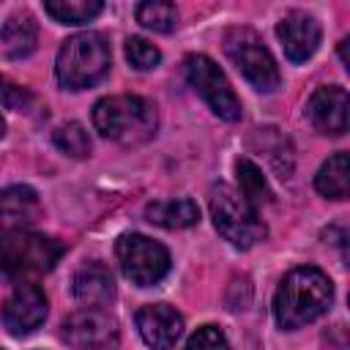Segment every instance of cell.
Segmentation results:
<instances>
[{
  "label": "cell",
  "mask_w": 350,
  "mask_h": 350,
  "mask_svg": "<svg viewBox=\"0 0 350 350\" xmlns=\"http://www.w3.org/2000/svg\"><path fill=\"white\" fill-rule=\"evenodd\" d=\"M145 219L156 227L164 230H186L200 221V208L189 197H175V200H156L145 208Z\"/></svg>",
  "instance_id": "e0dca14e"
},
{
  "label": "cell",
  "mask_w": 350,
  "mask_h": 350,
  "mask_svg": "<svg viewBox=\"0 0 350 350\" xmlns=\"http://www.w3.org/2000/svg\"><path fill=\"white\" fill-rule=\"evenodd\" d=\"M44 11L63 25H85L104 11V3H98V0H46Z\"/></svg>",
  "instance_id": "ffe728a7"
},
{
  "label": "cell",
  "mask_w": 350,
  "mask_h": 350,
  "mask_svg": "<svg viewBox=\"0 0 350 350\" xmlns=\"http://www.w3.org/2000/svg\"><path fill=\"white\" fill-rule=\"evenodd\" d=\"M183 350H230V345H227V336L221 334V328L202 325V328H197V334H191V339L186 342Z\"/></svg>",
  "instance_id": "cb8c5ba5"
},
{
  "label": "cell",
  "mask_w": 350,
  "mask_h": 350,
  "mask_svg": "<svg viewBox=\"0 0 350 350\" xmlns=\"http://www.w3.org/2000/svg\"><path fill=\"white\" fill-rule=\"evenodd\" d=\"M331 301L334 284L328 273L314 265H301L279 282V290L273 295V317L284 331H295L325 314Z\"/></svg>",
  "instance_id": "6da1fadb"
},
{
  "label": "cell",
  "mask_w": 350,
  "mask_h": 350,
  "mask_svg": "<svg viewBox=\"0 0 350 350\" xmlns=\"http://www.w3.org/2000/svg\"><path fill=\"white\" fill-rule=\"evenodd\" d=\"M63 339L77 350L109 347L118 342V320L104 309L85 306L63 320Z\"/></svg>",
  "instance_id": "9c48e42d"
},
{
  "label": "cell",
  "mask_w": 350,
  "mask_h": 350,
  "mask_svg": "<svg viewBox=\"0 0 350 350\" xmlns=\"http://www.w3.org/2000/svg\"><path fill=\"white\" fill-rule=\"evenodd\" d=\"M183 71L189 85L202 96V101L221 118V120H241L243 109H241V98L235 96L230 79L224 77V71L216 66V60H211L208 55H189L183 60Z\"/></svg>",
  "instance_id": "52a82bcc"
},
{
  "label": "cell",
  "mask_w": 350,
  "mask_h": 350,
  "mask_svg": "<svg viewBox=\"0 0 350 350\" xmlns=\"http://www.w3.org/2000/svg\"><path fill=\"white\" fill-rule=\"evenodd\" d=\"M3 131H5V123H3V118H0V137H3Z\"/></svg>",
  "instance_id": "484cf974"
},
{
  "label": "cell",
  "mask_w": 350,
  "mask_h": 350,
  "mask_svg": "<svg viewBox=\"0 0 350 350\" xmlns=\"http://www.w3.org/2000/svg\"><path fill=\"white\" fill-rule=\"evenodd\" d=\"M93 126L104 139L134 148L156 137L159 112L156 104L145 96H104L93 107Z\"/></svg>",
  "instance_id": "7a4b0ae2"
},
{
  "label": "cell",
  "mask_w": 350,
  "mask_h": 350,
  "mask_svg": "<svg viewBox=\"0 0 350 350\" xmlns=\"http://www.w3.org/2000/svg\"><path fill=\"white\" fill-rule=\"evenodd\" d=\"M109 66H112L109 41L96 30H85L63 41L55 60V74L63 88L85 90L98 85L109 74Z\"/></svg>",
  "instance_id": "277c9868"
},
{
  "label": "cell",
  "mask_w": 350,
  "mask_h": 350,
  "mask_svg": "<svg viewBox=\"0 0 350 350\" xmlns=\"http://www.w3.org/2000/svg\"><path fill=\"white\" fill-rule=\"evenodd\" d=\"M115 252H118L126 279H131V284L137 287H150L161 282L170 271V252L148 235L126 232L118 238Z\"/></svg>",
  "instance_id": "ba28073f"
},
{
  "label": "cell",
  "mask_w": 350,
  "mask_h": 350,
  "mask_svg": "<svg viewBox=\"0 0 350 350\" xmlns=\"http://www.w3.org/2000/svg\"><path fill=\"white\" fill-rule=\"evenodd\" d=\"M36 41H38V25L27 11H16L5 19V25L0 30V44L11 60L27 57L36 49Z\"/></svg>",
  "instance_id": "2e32d148"
},
{
  "label": "cell",
  "mask_w": 350,
  "mask_h": 350,
  "mask_svg": "<svg viewBox=\"0 0 350 350\" xmlns=\"http://www.w3.org/2000/svg\"><path fill=\"white\" fill-rule=\"evenodd\" d=\"M347 90L339 85H323L317 88L306 101V118L320 134L339 137L347 129Z\"/></svg>",
  "instance_id": "7c38bea8"
},
{
  "label": "cell",
  "mask_w": 350,
  "mask_h": 350,
  "mask_svg": "<svg viewBox=\"0 0 350 350\" xmlns=\"http://www.w3.org/2000/svg\"><path fill=\"white\" fill-rule=\"evenodd\" d=\"M137 328L153 350H170L183 334V317L170 304H148L137 312Z\"/></svg>",
  "instance_id": "4fadbf2b"
},
{
  "label": "cell",
  "mask_w": 350,
  "mask_h": 350,
  "mask_svg": "<svg viewBox=\"0 0 350 350\" xmlns=\"http://www.w3.org/2000/svg\"><path fill=\"white\" fill-rule=\"evenodd\" d=\"M41 216V202L30 186H8L0 191V230H27Z\"/></svg>",
  "instance_id": "5bb4252c"
},
{
  "label": "cell",
  "mask_w": 350,
  "mask_h": 350,
  "mask_svg": "<svg viewBox=\"0 0 350 350\" xmlns=\"http://www.w3.org/2000/svg\"><path fill=\"white\" fill-rule=\"evenodd\" d=\"M74 295L79 304L101 309L115 298V279L101 262H88L74 273Z\"/></svg>",
  "instance_id": "9a60e30c"
},
{
  "label": "cell",
  "mask_w": 350,
  "mask_h": 350,
  "mask_svg": "<svg viewBox=\"0 0 350 350\" xmlns=\"http://www.w3.org/2000/svg\"><path fill=\"white\" fill-rule=\"evenodd\" d=\"M126 57H129V63H131L137 71H150V68L159 66L161 52H159L148 38L131 36V38L126 41Z\"/></svg>",
  "instance_id": "603a6c76"
},
{
  "label": "cell",
  "mask_w": 350,
  "mask_h": 350,
  "mask_svg": "<svg viewBox=\"0 0 350 350\" xmlns=\"http://www.w3.org/2000/svg\"><path fill=\"white\" fill-rule=\"evenodd\" d=\"M52 142L57 145V150H63V153L71 156V159H85V156H90V137H88V131H85V126L77 123V120H68V123L57 126L55 134H52Z\"/></svg>",
  "instance_id": "7402d4cb"
},
{
  "label": "cell",
  "mask_w": 350,
  "mask_h": 350,
  "mask_svg": "<svg viewBox=\"0 0 350 350\" xmlns=\"http://www.w3.org/2000/svg\"><path fill=\"white\" fill-rule=\"evenodd\" d=\"M0 98L8 104V107H16V109H25V104L30 101V93L25 88H16V85H8L3 77H0Z\"/></svg>",
  "instance_id": "d4e9b609"
},
{
  "label": "cell",
  "mask_w": 350,
  "mask_h": 350,
  "mask_svg": "<svg viewBox=\"0 0 350 350\" xmlns=\"http://www.w3.org/2000/svg\"><path fill=\"white\" fill-rule=\"evenodd\" d=\"M44 320H46V295H44V290L33 282L16 284L14 293L3 304V325L14 336H25V334H33Z\"/></svg>",
  "instance_id": "30bf717a"
},
{
  "label": "cell",
  "mask_w": 350,
  "mask_h": 350,
  "mask_svg": "<svg viewBox=\"0 0 350 350\" xmlns=\"http://www.w3.org/2000/svg\"><path fill=\"white\" fill-rule=\"evenodd\" d=\"M134 14H137V22L153 33H170L178 25V8H175V3H167V0L139 3Z\"/></svg>",
  "instance_id": "44dd1931"
},
{
  "label": "cell",
  "mask_w": 350,
  "mask_h": 350,
  "mask_svg": "<svg viewBox=\"0 0 350 350\" xmlns=\"http://www.w3.org/2000/svg\"><path fill=\"white\" fill-rule=\"evenodd\" d=\"M211 216L221 238L238 249H252L268 235V227L260 219L257 208L249 205L241 197V191H235L227 183H219L211 189Z\"/></svg>",
  "instance_id": "5b68a950"
},
{
  "label": "cell",
  "mask_w": 350,
  "mask_h": 350,
  "mask_svg": "<svg viewBox=\"0 0 350 350\" xmlns=\"http://www.w3.org/2000/svg\"><path fill=\"white\" fill-rule=\"evenodd\" d=\"M276 36L282 41V49H284L287 60L306 63L317 52L320 38H323V30H320V22L312 14H306V11H290L276 25Z\"/></svg>",
  "instance_id": "8fae6325"
},
{
  "label": "cell",
  "mask_w": 350,
  "mask_h": 350,
  "mask_svg": "<svg viewBox=\"0 0 350 350\" xmlns=\"http://www.w3.org/2000/svg\"><path fill=\"white\" fill-rule=\"evenodd\" d=\"M66 246L30 230H0V279L25 284L55 268Z\"/></svg>",
  "instance_id": "3957f363"
},
{
  "label": "cell",
  "mask_w": 350,
  "mask_h": 350,
  "mask_svg": "<svg viewBox=\"0 0 350 350\" xmlns=\"http://www.w3.org/2000/svg\"><path fill=\"white\" fill-rule=\"evenodd\" d=\"M224 52L232 66L262 93H273L282 82L279 66L262 38L252 27H230L224 33Z\"/></svg>",
  "instance_id": "8992f818"
},
{
  "label": "cell",
  "mask_w": 350,
  "mask_h": 350,
  "mask_svg": "<svg viewBox=\"0 0 350 350\" xmlns=\"http://www.w3.org/2000/svg\"><path fill=\"white\" fill-rule=\"evenodd\" d=\"M235 172H238L241 197H243L249 205L260 208V205H265V202L273 200V191L268 189V180L262 178V172H260V167H257L254 161L238 159V161H235Z\"/></svg>",
  "instance_id": "d6986e66"
},
{
  "label": "cell",
  "mask_w": 350,
  "mask_h": 350,
  "mask_svg": "<svg viewBox=\"0 0 350 350\" xmlns=\"http://www.w3.org/2000/svg\"><path fill=\"white\" fill-rule=\"evenodd\" d=\"M314 186L328 200H345L350 191V159L347 153H334L314 175Z\"/></svg>",
  "instance_id": "ac0fdd59"
}]
</instances>
